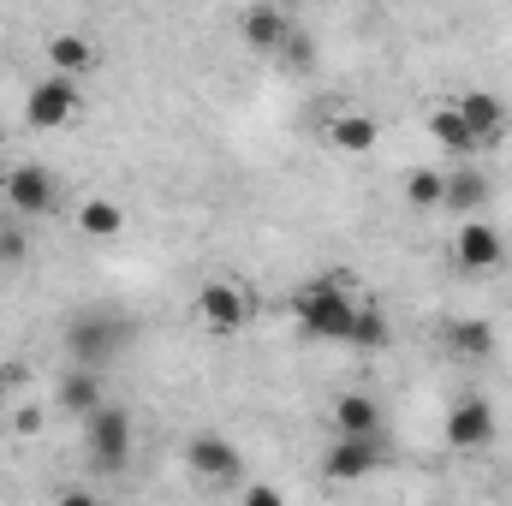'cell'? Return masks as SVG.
Masks as SVG:
<instances>
[{"label":"cell","instance_id":"8","mask_svg":"<svg viewBox=\"0 0 512 506\" xmlns=\"http://www.w3.org/2000/svg\"><path fill=\"white\" fill-rule=\"evenodd\" d=\"M447 447L453 453H483V447H495V405L489 399H459L453 411H447Z\"/></svg>","mask_w":512,"mask_h":506},{"label":"cell","instance_id":"22","mask_svg":"<svg viewBox=\"0 0 512 506\" xmlns=\"http://www.w3.org/2000/svg\"><path fill=\"white\" fill-rule=\"evenodd\" d=\"M441 197H447V173L441 167H411L405 173V203L411 209H441Z\"/></svg>","mask_w":512,"mask_h":506},{"label":"cell","instance_id":"11","mask_svg":"<svg viewBox=\"0 0 512 506\" xmlns=\"http://www.w3.org/2000/svg\"><path fill=\"white\" fill-rule=\"evenodd\" d=\"M489 197H495V185H489L483 167H471V161L465 167H447V197H441L447 215H483Z\"/></svg>","mask_w":512,"mask_h":506},{"label":"cell","instance_id":"18","mask_svg":"<svg viewBox=\"0 0 512 506\" xmlns=\"http://www.w3.org/2000/svg\"><path fill=\"white\" fill-rule=\"evenodd\" d=\"M48 66L84 78V72L96 66V42H90L84 30H54V36H48Z\"/></svg>","mask_w":512,"mask_h":506},{"label":"cell","instance_id":"1","mask_svg":"<svg viewBox=\"0 0 512 506\" xmlns=\"http://www.w3.org/2000/svg\"><path fill=\"white\" fill-rule=\"evenodd\" d=\"M292 316L310 340H352V322H358V292L340 280V274H322V280H304L292 292Z\"/></svg>","mask_w":512,"mask_h":506},{"label":"cell","instance_id":"23","mask_svg":"<svg viewBox=\"0 0 512 506\" xmlns=\"http://www.w3.org/2000/svg\"><path fill=\"white\" fill-rule=\"evenodd\" d=\"M24 262H30V239H24L18 215H6L0 221V268H24Z\"/></svg>","mask_w":512,"mask_h":506},{"label":"cell","instance_id":"25","mask_svg":"<svg viewBox=\"0 0 512 506\" xmlns=\"http://www.w3.org/2000/svg\"><path fill=\"white\" fill-rule=\"evenodd\" d=\"M36 429H42V411H36V405H24V411H18V435H36Z\"/></svg>","mask_w":512,"mask_h":506},{"label":"cell","instance_id":"4","mask_svg":"<svg viewBox=\"0 0 512 506\" xmlns=\"http://www.w3.org/2000/svg\"><path fill=\"white\" fill-rule=\"evenodd\" d=\"M78 114H84V90H78L72 72H48L24 96V126H36V131H60V126H72Z\"/></svg>","mask_w":512,"mask_h":506},{"label":"cell","instance_id":"26","mask_svg":"<svg viewBox=\"0 0 512 506\" xmlns=\"http://www.w3.org/2000/svg\"><path fill=\"white\" fill-rule=\"evenodd\" d=\"M6 381H12V370H6V364H0V393H6Z\"/></svg>","mask_w":512,"mask_h":506},{"label":"cell","instance_id":"9","mask_svg":"<svg viewBox=\"0 0 512 506\" xmlns=\"http://www.w3.org/2000/svg\"><path fill=\"white\" fill-rule=\"evenodd\" d=\"M185 465H191L197 483L227 489V483L239 477V447H233L227 435H191V441H185Z\"/></svg>","mask_w":512,"mask_h":506},{"label":"cell","instance_id":"21","mask_svg":"<svg viewBox=\"0 0 512 506\" xmlns=\"http://www.w3.org/2000/svg\"><path fill=\"white\" fill-rule=\"evenodd\" d=\"M387 340H393V322H387L376 304H358V322H352V352H382Z\"/></svg>","mask_w":512,"mask_h":506},{"label":"cell","instance_id":"20","mask_svg":"<svg viewBox=\"0 0 512 506\" xmlns=\"http://www.w3.org/2000/svg\"><path fill=\"white\" fill-rule=\"evenodd\" d=\"M429 137H435L441 149H453V155H477V149H483V143H477V131L465 126V114H459L453 102L429 114Z\"/></svg>","mask_w":512,"mask_h":506},{"label":"cell","instance_id":"16","mask_svg":"<svg viewBox=\"0 0 512 506\" xmlns=\"http://www.w3.org/2000/svg\"><path fill=\"white\" fill-rule=\"evenodd\" d=\"M72 227H78L84 239H120V233H126V209H120L114 197H84V203L72 209Z\"/></svg>","mask_w":512,"mask_h":506},{"label":"cell","instance_id":"7","mask_svg":"<svg viewBox=\"0 0 512 506\" xmlns=\"http://www.w3.org/2000/svg\"><path fill=\"white\" fill-rule=\"evenodd\" d=\"M0 191H6V209L24 221V215H48L54 203H60V191H54V173L48 167H36V161H24V167H12L6 179H0Z\"/></svg>","mask_w":512,"mask_h":506},{"label":"cell","instance_id":"15","mask_svg":"<svg viewBox=\"0 0 512 506\" xmlns=\"http://www.w3.org/2000/svg\"><path fill=\"white\" fill-rule=\"evenodd\" d=\"M239 30H245V42H251L256 54H280V48H286V36H292V18H286L280 6L256 0V6H245Z\"/></svg>","mask_w":512,"mask_h":506},{"label":"cell","instance_id":"12","mask_svg":"<svg viewBox=\"0 0 512 506\" xmlns=\"http://www.w3.org/2000/svg\"><path fill=\"white\" fill-rule=\"evenodd\" d=\"M102 399H108V393H102V370H96V364H66V376L54 387V405H60L66 417H90Z\"/></svg>","mask_w":512,"mask_h":506},{"label":"cell","instance_id":"17","mask_svg":"<svg viewBox=\"0 0 512 506\" xmlns=\"http://www.w3.org/2000/svg\"><path fill=\"white\" fill-rule=\"evenodd\" d=\"M447 346H453L465 364H483V358H495V322H483V316H453V322H447Z\"/></svg>","mask_w":512,"mask_h":506},{"label":"cell","instance_id":"6","mask_svg":"<svg viewBox=\"0 0 512 506\" xmlns=\"http://www.w3.org/2000/svg\"><path fill=\"white\" fill-rule=\"evenodd\" d=\"M453 262H459L465 274H501V268H507V239H501V227L483 221V215H459V227H453Z\"/></svg>","mask_w":512,"mask_h":506},{"label":"cell","instance_id":"2","mask_svg":"<svg viewBox=\"0 0 512 506\" xmlns=\"http://www.w3.org/2000/svg\"><path fill=\"white\" fill-rule=\"evenodd\" d=\"M131 346V322L120 316H108V310H84V316H72L66 322V358L72 364H114L120 352Z\"/></svg>","mask_w":512,"mask_h":506},{"label":"cell","instance_id":"13","mask_svg":"<svg viewBox=\"0 0 512 506\" xmlns=\"http://www.w3.org/2000/svg\"><path fill=\"white\" fill-rule=\"evenodd\" d=\"M322 137H328L340 155H370V149L382 143V126H376L370 114H358V108H340V114H328Z\"/></svg>","mask_w":512,"mask_h":506},{"label":"cell","instance_id":"10","mask_svg":"<svg viewBox=\"0 0 512 506\" xmlns=\"http://www.w3.org/2000/svg\"><path fill=\"white\" fill-rule=\"evenodd\" d=\"M382 465V435H334V447L322 453L328 483H358Z\"/></svg>","mask_w":512,"mask_h":506},{"label":"cell","instance_id":"24","mask_svg":"<svg viewBox=\"0 0 512 506\" xmlns=\"http://www.w3.org/2000/svg\"><path fill=\"white\" fill-rule=\"evenodd\" d=\"M245 501H251V506H280L286 495H280L274 483H251V489H245Z\"/></svg>","mask_w":512,"mask_h":506},{"label":"cell","instance_id":"5","mask_svg":"<svg viewBox=\"0 0 512 506\" xmlns=\"http://www.w3.org/2000/svg\"><path fill=\"white\" fill-rule=\"evenodd\" d=\"M191 310H197V322H203L209 334H239V328L256 316L251 292H245L239 280H227V274L203 280V286H197V298H191Z\"/></svg>","mask_w":512,"mask_h":506},{"label":"cell","instance_id":"19","mask_svg":"<svg viewBox=\"0 0 512 506\" xmlns=\"http://www.w3.org/2000/svg\"><path fill=\"white\" fill-rule=\"evenodd\" d=\"M382 429V405L370 393H340L334 399V435H376Z\"/></svg>","mask_w":512,"mask_h":506},{"label":"cell","instance_id":"14","mask_svg":"<svg viewBox=\"0 0 512 506\" xmlns=\"http://www.w3.org/2000/svg\"><path fill=\"white\" fill-rule=\"evenodd\" d=\"M453 108L465 114V126L477 131V143H501V137H507V102H501L495 90H465Z\"/></svg>","mask_w":512,"mask_h":506},{"label":"cell","instance_id":"3","mask_svg":"<svg viewBox=\"0 0 512 506\" xmlns=\"http://www.w3.org/2000/svg\"><path fill=\"white\" fill-rule=\"evenodd\" d=\"M84 441H90V465H96V471H126L131 447H137V423H131L126 405L102 399V405L84 417Z\"/></svg>","mask_w":512,"mask_h":506}]
</instances>
